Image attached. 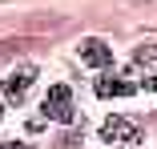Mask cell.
<instances>
[{
    "label": "cell",
    "instance_id": "cell-1",
    "mask_svg": "<svg viewBox=\"0 0 157 149\" xmlns=\"http://www.w3.org/2000/svg\"><path fill=\"white\" fill-rule=\"evenodd\" d=\"M40 117H44V121H65V125H73V117H77L73 89H69V85H52V89H48V97H44Z\"/></svg>",
    "mask_w": 157,
    "mask_h": 149
},
{
    "label": "cell",
    "instance_id": "cell-2",
    "mask_svg": "<svg viewBox=\"0 0 157 149\" xmlns=\"http://www.w3.org/2000/svg\"><path fill=\"white\" fill-rule=\"evenodd\" d=\"M77 52H81V61H85L89 69H109V65H113V52H109V44H105L101 36H85Z\"/></svg>",
    "mask_w": 157,
    "mask_h": 149
},
{
    "label": "cell",
    "instance_id": "cell-3",
    "mask_svg": "<svg viewBox=\"0 0 157 149\" xmlns=\"http://www.w3.org/2000/svg\"><path fill=\"white\" fill-rule=\"evenodd\" d=\"M101 141H141V129H137V121H129V117H105Z\"/></svg>",
    "mask_w": 157,
    "mask_h": 149
},
{
    "label": "cell",
    "instance_id": "cell-4",
    "mask_svg": "<svg viewBox=\"0 0 157 149\" xmlns=\"http://www.w3.org/2000/svg\"><path fill=\"white\" fill-rule=\"evenodd\" d=\"M36 77H40V69H36V65H24V69H16V73L8 77V85H4V101H8V105L24 101V89L33 85Z\"/></svg>",
    "mask_w": 157,
    "mask_h": 149
},
{
    "label": "cell",
    "instance_id": "cell-5",
    "mask_svg": "<svg viewBox=\"0 0 157 149\" xmlns=\"http://www.w3.org/2000/svg\"><path fill=\"white\" fill-rule=\"evenodd\" d=\"M97 97H137V89H133V81H121V77H101L97 81Z\"/></svg>",
    "mask_w": 157,
    "mask_h": 149
},
{
    "label": "cell",
    "instance_id": "cell-6",
    "mask_svg": "<svg viewBox=\"0 0 157 149\" xmlns=\"http://www.w3.org/2000/svg\"><path fill=\"white\" fill-rule=\"evenodd\" d=\"M149 56H157V44H149V48H137V56H133V61H149Z\"/></svg>",
    "mask_w": 157,
    "mask_h": 149
},
{
    "label": "cell",
    "instance_id": "cell-7",
    "mask_svg": "<svg viewBox=\"0 0 157 149\" xmlns=\"http://www.w3.org/2000/svg\"><path fill=\"white\" fill-rule=\"evenodd\" d=\"M141 85H145V89H153V93H157V73H145V77H141Z\"/></svg>",
    "mask_w": 157,
    "mask_h": 149
},
{
    "label": "cell",
    "instance_id": "cell-8",
    "mask_svg": "<svg viewBox=\"0 0 157 149\" xmlns=\"http://www.w3.org/2000/svg\"><path fill=\"white\" fill-rule=\"evenodd\" d=\"M0 149H28V145H20V141H4Z\"/></svg>",
    "mask_w": 157,
    "mask_h": 149
},
{
    "label": "cell",
    "instance_id": "cell-9",
    "mask_svg": "<svg viewBox=\"0 0 157 149\" xmlns=\"http://www.w3.org/2000/svg\"><path fill=\"white\" fill-rule=\"evenodd\" d=\"M4 56H8V48H4V44H0V61H4Z\"/></svg>",
    "mask_w": 157,
    "mask_h": 149
},
{
    "label": "cell",
    "instance_id": "cell-10",
    "mask_svg": "<svg viewBox=\"0 0 157 149\" xmlns=\"http://www.w3.org/2000/svg\"><path fill=\"white\" fill-rule=\"evenodd\" d=\"M0 113H4V101H0Z\"/></svg>",
    "mask_w": 157,
    "mask_h": 149
}]
</instances>
